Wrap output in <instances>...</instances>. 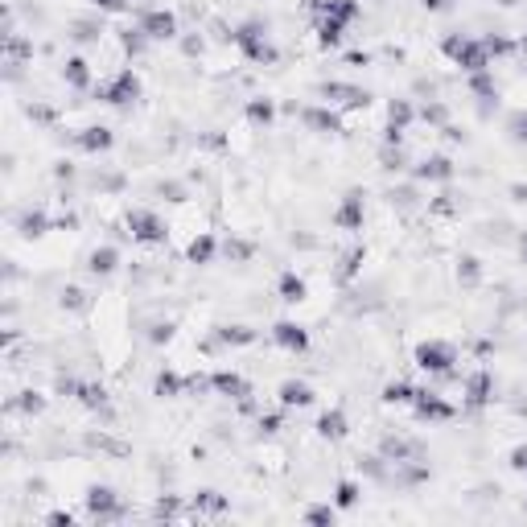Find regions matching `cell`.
<instances>
[{
  "instance_id": "25",
  "label": "cell",
  "mask_w": 527,
  "mask_h": 527,
  "mask_svg": "<svg viewBox=\"0 0 527 527\" xmlns=\"http://www.w3.org/2000/svg\"><path fill=\"white\" fill-rule=\"evenodd\" d=\"M317 33H321V46H338V42H342V21L326 17V21L317 25Z\"/></svg>"
},
{
  "instance_id": "17",
  "label": "cell",
  "mask_w": 527,
  "mask_h": 527,
  "mask_svg": "<svg viewBox=\"0 0 527 527\" xmlns=\"http://www.w3.org/2000/svg\"><path fill=\"white\" fill-rule=\"evenodd\" d=\"M321 13L346 25V21H355V17H359V0H326V4H321Z\"/></svg>"
},
{
  "instance_id": "18",
  "label": "cell",
  "mask_w": 527,
  "mask_h": 527,
  "mask_svg": "<svg viewBox=\"0 0 527 527\" xmlns=\"http://www.w3.org/2000/svg\"><path fill=\"white\" fill-rule=\"evenodd\" d=\"M78 148H87V153H103V148H112V132H107V128H83Z\"/></svg>"
},
{
  "instance_id": "34",
  "label": "cell",
  "mask_w": 527,
  "mask_h": 527,
  "mask_svg": "<svg viewBox=\"0 0 527 527\" xmlns=\"http://www.w3.org/2000/svg\"><path fill=\"white\" fill-rule=\"evenodd\" d=\"M13 408H21V412H29V416H33V412H42V408H46V400H42L37 391H25V396H21Z\"/></svg>"
},
{
  "instance_id": "20",
  "label": "cell",
  "mask_w": 527,
  "mask_h": 527,
  "mask_svg": "<svg viewBox=\"0 0 527 527\" xmlns=\"http://www.w3.org/2000/svg\"><path fill=\"white\" fill-rule=\"evenodd\" d=\"M62 74H66L71 87H87V83H91V74H87V62H83V58H66Z\"/></svg>"
},
{
  "instance_id": "6",
  "label": "cell",
  "mask_w": 527,
  "mask_h": 527,
  "mask_svg": "<svg viewBox=\"0 0 527 527\" xmlns=\"http://www.w3.org/2000/svg\"><path fill=\"white\" fill-rule=\"evenodd\" d=\"M87 511H91L95 519H120L124 515V507H120V499H116L112 486H91V490H87Z\"/></svg>"
},
{
  "instance_id": "43",
  "label": "cell",
  "mask_w": 527,
  "mask_h": 527,
  "mask_svg": "<svg viewBox=\"0 0 527 527\" xmlns=\"http://www.w3.org/2000/svg\"><path fill=\"white\" fill-rule=\"evenodd\" d=\"M425 4H429V8H437V13H441V8H449V0H425Z\"/></svg>"
},
{
  "instance_id": "9",
  "label": "cell",
  "mask_w": 527,
  "mask_h": 527,
  "mask_svg": "<svg viewBox=\"0 0 527 527\" xmlns=\"http://www.w3.org/2000/svg\"><path fill=\"white\" fill-rule=\"evenodd\" d=\"M412 404H416V416H420V420H449V416H454V408L445 404L441 396H432V391H416Z\"/></svg>"
},
{
  "instance_id": "10",
  "label": "cell",
  "mask_w": 527,
  "mask_h": 527,
  "mask_svg": "<svg viewBox=\"0 0 527 527\" xmlns=\"http://www.w3.org/2000/svg\"><path fill=\"white\" fill-rule=\"evenodd\" d=\"M412 173H416V182H449L454 177V161L449 157H425Z\"/></svg>"
},
{
  "instance_id": "8",
  "label": "cell",
  "mask_w": 527,
  "mask_h": 527,
  "mask_svg": "<svg viewBox=\"0 0 527 527\" xmlns=\"http://www.w3.org/2000/svg\"><path fill=\"white\" fill-rule=\"evenodd\" d=\"M326 103H342V107H367V91L362 87H350V83H326L321 87Z\"/></svg>"
},
{
  "instance_id": "5",
  "label": "cell",
  "mask_w": 527,
  "mask_h": 527,
  "mask_svg": "<svg viewBox=\"0 0 527 527\" xmlns=\"http://www.w3.org/2000/svg\"><path fill=\"white\" fill-rule=\"evenodd\" d=\"M128 227H132V239L136 243H165V223L153 215V211H132L128 215Z\"/></svg>"
},
{
  "instance_id": "27",
  "label": "cell",
  "mask_w": 527,
  "mask_h": 527,
  "mask_svg": "<svg viewBox=\"0 0 527 527\" xmlns=\"http://www.w3.org/2000/svg\"><path fill=\"white\" fill-rule=\"evenodd\" d=\"M457 280H466V285H478V280H482V268H478V260H474V256H466V260H461V268H457Z\"/></svg>"
},
{
  "instance_id": "16",
  "label": "cell",
  "mask_w": 527,
  "mask_h": 527,
  "mask_svg": "<svg viewBox=\"0 0 527 527\" xmlns=\"http://www.w3.org/2000/svg\"><path fill=\"white\" fill-rule=\"evenodd\" d=\"M317 437H326V441H338V437H346V416L342 412H326L321 420H317Z\"/></svg>"
},
{
  "instance_id": "2",
  "label": "cell",
  "mask_w": 527,
  "mask_h": 527,
  "mask_svg": "<svg viewBox=\"0 0 527 527\" xmlns=\"http://www.w3.org/2000/svg\"><path fill=\"white\" fill-rule=\"evenodd\" d=\"M445 54L454 58L461 71H470V74H478L490 66V49H486V42H470V37H449L445 42Z\"/></svg>"
},
{
  "instance_id": "3",
  "label": "cell",
  "mask_w": 527,
  "mask_h": 527,
  "mask_svg": "<svg viewBox=\"0 0 527 527\" xmlns=\"http://www.w3.org/2000/svg\"><path fill=\"white\" fill-rule=\"evenodd\" d=\"M457 362V350L449 342H441V338H432V342H420L416 346V367L420 371H429V375H449Z\"/></svg>"
},
{
  "instance_id": "14",
  "label": "cell",
  "mask_w": 527,
  "mask_h": 527,
  "mask_svg": "<svg viewBox=\"0 0 527 527\" xmlns=\"http://www.w3.org/2000/svg\"><path fill=\"white\" fill-rule=\"evenodd\" d=\"M272 338H276L285 350H305V346H309V334H305L301 326H292V321H276Z\"/></svg>"
},
{
  "instance_id": "37",
  "label": "cell",
  "mask_w": 527,
  "mask_h": 527,
  "mask_svg": "<svg viewBox=\"0 0 527 527\" xmlns=\"http://www.w3.org/2000/svg\"><path fill=\"white\" fill-rule=\"evenodd\" d=\"M74 37H78V42H91V37H99V25L95 21H74Z\"/></svg>"
},
{
  "instance_id": "7",
  "label": "cell",
  "mask_w": 527,
  "mask_h": 527,
  "mask_svg": "<svg viewBox=\"0 0 527 527\" xmlns=\"http://www.w3.org/2000/svg\"><path fill=\"white\" fill-rule=\"evenodd\" d=\"M141 33L153 37V42H169V37L177 33V21H173V13H165V8H153V13L141 17Z\"/></svg>"
},
{
  "instance_id": "28",
  "label": "cell",
  "mask_w": 527,
  "mask_h": 527,
  "mask_svg": "<svg viewBox=\"0 0 527 527\" xmlns=\"http://www.w3.org/2000/svg\"><path fill=\"white\" fill-rule=\"evenodd\" d=\"M194 507H198V511H227V499H218L215 490H202V495L194 499Z\"/></svg>"
},
{
  "instance_id": "41",
  "label": "cell",
  "mask_w": 527,
  "mask_h": 527,
  "mask_svg": "<svg viewBox=\"0 0 527 527\" xmlns=\"http://www.w3.org/2000/svg\"><path fill=\"white\" fill-rule=\"evenodd\" d=\"M95 8H103V13H124L128 0H95Z\"/></svg>"
},
{
  "instance_id": "40",
  "label": "cell",
  "mask_w": 527,
  "mask_h": 527,
  "mask_svg": "<svg viewBox=\"0 0 527 527\" xmlns=\"http://www.w3.org/2000/svg\"><path fill=\"white\" fill-rule=\"evenodd\" d=\"M511 470L527 474V445H515V449H511Z\"/></svg>"
},
{
  "instance_id": "29",
  "label": "cell",
  "mask_w": 527,
  "mask_h": 527,
  "mask_svg": "<svg viewBox=\"0 0 527 527\" xmlns=\"http://www.w3.org/2000/svg\"><path fill=\"white\" fill-rule=\"evenodd\" d=\"M62 309H87V292L83 288H62Z\"/></svg>"
},
{
  "instance_id": "44",
  "label": "cell",
  "mask_w": 527,
  "mask_h": 527,
  "mask_svg": "<svg viewBox=\"0 0 527 527\" xmlns=\"http://www.w3.org/2000/svg\"><path fill=\"white\" fill-rule=\"evenodd\" d=\"M523 260H527V239H523Z\"/></svg>"
},
{
  "instance_id": "30",
  "label": "cell",
  "mask_w": 527,
  "mask_h": 527,
  "mask_svg": "<svg viewBox=\"0 0 527 527\" xmlns=\"http://www.w3.org/2000/svg\"><path fill=\"white\" fill-rule=\"evenodd\" d=\"M247 120H251V124H268V120H272V103H268V99H256V103L247 107Z\"/></svg>"
},
{
  "instance_id": "22",
  "label": "cell",
  "mask_w": 527,
  "mask_h": 527,
  "mask_svg": "<svg viewBox=\"0 0 527 527\" xmlns=\"http://www.w3.org/2000/svg\"><path fill=\"white\" fill-rule=\"evenodd\" d=\"M416 400V387L408 384H387L384 387V404H412Z\"/></svg>"
},
{
  "instance_id": "21",
  "label": "cell",
  "mask_w": 527,
  "mask_h": 527,
  "mask_svg": "<svg viewBox=\"0 0 527 527\" xmlns=\"http://www.w3.org/2000/svg\"><path fill=\"white\" fill-rule=\"evenodd\" d=\"M305 297V280L297 272H285L280 276V301H301Z\"/></svg>"
},
{
  "instance_id": "11",
  "label": "cell",
  "mask_w": 527,
  "mask_h": 527,
  "mask_svg": "<svg viewBox=\"0 0 527 527\" xmlns=\"http://www.w3.org/2000/svg\"><path fill=\"white\" fill-rule=\"evenodd\" d=\"M211 384H215V391L231 396V400H247V396H251L247 379H243V375H235V371H215V375H211Z\"/></svg>"
},
{
  "instance_id": "15",
  "label": "cell",
  "mask_w": 527,
  "mask_h": 527,
  "mask_svg": "<svg viewBox=\"0 0 527 527\" xmlns=\"http://www.w3.org/2000/svg\"><path fill=\"white\" fill-rule=\"evenodd\" d=\"M280 404H285V408H305V404H313V387L301 384V379H288V384H280Z\"/></svg>"
},
{
  "instance_id": "26",
  "label": "cell",
  "mask_w": 527,
  "mask_h": 527,
  "mask_svg": "<svg viewBox=\"0 0 527 527\" xmlns=\"http://www.w3.org/2000/svg\"><path fill=\"white\" fill-rule=\"evenodd\" d=\"M334 503L342 507V511H350V507L359 503V486H355V482H338V495H334Z\"/></svg>"
},
{
  "instance_id": "23",
  "label": "cell",
  "mask_w": 527,
  "mask_h": 527,
  "mask_svg": "<svg viewBox=\"0 0 527 527\" xmlns=\"http://www.w3.org/2000/svg\"><path fill=\"white\" fill-rule=\"evenodd\" d=\"M305 124L321 128V132H338V116H334V112H317V107H309V112H305Z\"/></svg>"
},
{
  "instance_id": "38",
  "label": "cell",
  "mask_w": 527,
  "mask_h": 527,
  "mask_svg": "<svg viewBox=\"0 0 527 527\" xmlns=\"http://www.w3.org/2000/svg\"><path fill=\"white\" fill-rule=\"evenodd\" d=\"M507 128H511V136H515V141H527V112L511 116V124H507Z\"/></svg>"
},
{
  "instance_id": "31",
  "label": "cell",
  "mask_w": 527,
  "mask_h": 527,
  "mask_svg": "<svg viewBox=\"0 0 527 527\" xmlns=\"http://www.w3.org/2000/svg\"><path fill=\"white\" fill-rule=\"evenodd\" d=\"M218 338H223V342H231V346H247L256 334H251V330H243V326H231V330H223Z\"/></svg>"
},
{
  "instance_id": "4",
  "label": "cell",
  "mask_w": 527,
  "mask_h": 527,
  "mask_svg": "<svg viewBox=\"0 0 527 527\" xmlns=\"http://www.w3.org/2000/svg\"><path fill=\"white\" fill-rule=\"evenodd\" d=\"M136 95H141V83H136V74H132V71H120L112 83L99 87V99H103V103H116V107L132 103Z\"/></svg>"
},
{
  "instance_id": "39",
  "label": "cell",
  "mask_w": 527,
  "mask_h": 527,
  "mask_svg": "<svg viewBox=\"0 0 527 527\" xmlns=\"http://www.w3.org/2000/svg\"><path fill=\"white\" fill-rule=\"evenodd\" d=\"M384 169H404V153L387 144V148H384Z\"/></svg>"
},
{
  "instance_id": "35",
  "label": "cell",
  "mask_w": 527,
  "mask_h": 527,
  "mask_svg": "<svg viewBox=\"0 0 527 527\" xmlns=\"http://www.w3.org/2000/svg\"><path fill=\"white\" fill-rule=\"evenodd\" d=\"M334 507H309V511H305V519H309V523H334Z\"/></svg>"
},
{
  "instance_id": "24",
  "label": "cell",
  "mask_w": 527,
  "mask_h": 527,
  "mask_svg": "<svg viewBox=\"0 0 527 527\" xmlns=\"http://www.w3.org/2000/svg\"><path fill=\"white\" fill-rule=\"evenodd\" d=\"M211 256H215V239H211V235H198V239L190 243V260L194 264H206Z\"/></svg>"
},
{
  "instance_id": "33",
  "label": "cell",
  "mask_w": 527,
  "mask_h": 527,
  "mask_svg": "<svg viewBox=\"0 0 527 527\" xmlns=\"http://www.w3.org/2000/svg\"><path fill=\"white\" fill-rule=\"evenodd\" d=\"M177 391H182V379H177V375H157V396H177Z\"/></svg>"
},
{
  "instance_id": "12",
  "label": "cell",
  "mask_w": 527,
  "mask_h": 527,
  "mask_svg": "<svg viewBox=\"0 0 527 527\" xmlns=\"http://www.w3.org/2000/svg\"><path fill=\"white\" fill-rule=\"evenodd\" d=\"M338 227H346V231H359L362 227V190H350L346 194V202H342V211L334 215Z\"/></svg>"
},
{
  "instance_id": "19",
  "label": "cell",
  "mask_w": 527,
  "mask_h": 527,
  "mask_svg": "<svg viewBox=\"0 0 527 527\" xmlns=\"http://www.w3.org/2000/svg\"><path fill=\"white\" fill-rule=\"evenodd\" d=\"M116 264H120L116 247H95V251H91V272H95V276H107V272H116Z\"/></svg>"
},
{
  "instance_id": "1",
  "label": "cell",
  "mask_w": 527,
  "mask_h": 527,
  "mask_svg": "<svg viewBox=\"0 0 527 527\" xmlns=\"http://www.w3.org/2000/svg\"><path fill=\"white\" fill-rule=\"evenodd\" d=\"M231 37H235V46H239L251 62H272V58H276V49L268 42V29H264L260 21H243Z\"/></svg>"
},
{
  "instance_id": "42",
  "label": "cell",
  "mask_w": 527,
  "mask_h": 527,
  "mask_svg": "<svg viewBox=\"0 0 527 527\" xmlns=\"http://www.w3.org/2000/svg\"><path fill=\"white\" fill-rule=\"evenodd\" d=\"M260 432H280V416H260Z\"/></svg>"
},
{
  "instance_id": "36",
  "label": "cell",
  "mask_w": 527,
  "mask_h": 527,
  "mask_svg": "<svg viewBox=\"0 0 527 527\" xmlns=\"http://www.w3.org/2000/svg\"><path fill=\"white\" fill-rule=\"evenodd\" d=\"M470 87H474V95H495V78H486V71L474 74V83H470Z\"/></svg>"
},
{
  "instance_id": "32",
  "label": "cell",
  "mask_w": 527,
  "mask_h": 527,
  "mask_svg": "<svg viewBox=\"0 0 527 527\" xmlns=\"http://www.w3.org/2000/svg\"><path fill=\"white\" fill-rule=\"evenodd\" d=\"M42 227H46V215H42V211H33V215L21 218V235H42Z\"/></svg>"
},
{
  "instance_id": "13",
  "label": "cell",
  "mask_w": 527,
  "mask_h": 527,
  "mask_svg": "<svg viewBox=\"0 0 527 527\" xmlns=\"http://www.w3.org/2000/svg\"><path fill=\"white\" fill-rule=\"evenodd\" d=\"M490 391H495V379H490L486 371L470 375V379H466V404H470V408H482L486 400H490Z\"/></svg>"
}]
</instances>
